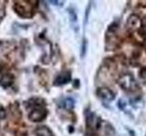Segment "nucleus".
Masks as SVG:
<instances>
[{"label":"nucleus","instance_id":"nucleus-10","mask_svg":"<svg viewBox=\"0 0 146 136\" xmlns=\"http://www.w3.org/2000/svg\"><path fill=\"white\" fill-rule=\"evenodd\" d=\"M75 105V101L71 97H67L66 99H64L62 101V107L67 109V110H71L74 108Z\"/></svg>","mask_w":146,"mask_h":136},{"label":"nucleus","instance_id":"nucleus-9","mask_svg":"<svg viewBox=\"0 0 146 136\" xmlns=\"http://www.w3.org/2000/svg\"><path fill=\"white\" fill-rule=\"evenodd\" d=\"M36 136H54L53 131L48 126H39L36 129Z\"/></svg>","mask_w":146,"mask_h":136},{"label":"nucleus","instance_id":"nucleus-6","mask_svg":"<svg viewBox=\"0 0 146 136\" xmlns=\"http://www.w3.org/2000/svg\"><path fill=\"white\" fill-rule=\"evenodd\" d=\"M71 80V74L70 72L66 71V72H62L61 74H59L56 79L54 81V84L55 85H63L68 84V82H70Z\"/></svg>","mask_w":146,"mask_h":136},{"label":"nucleus","instance_id":"nucleus-7","mask_svg":"<svg viewBox=\"0 0 146 136\" xmlns=\"http://www.w3.org/2000/svg\"><path fill=\"white\" fill-rule=\"evenodd\" d=\"M86 122H87V126L89 128H92L95 126H99L100 124V120L97 118L93 112H87L86 114Z\"/></svg>","mask_w":146,"mask_h":136},{"label":"nucleus","instance_id":"nucleus-2","mask_svg":"<svg viewBox=\"0 0 146 136\" xmlns=\"http://www.w3.org/2000/svg\"><path fill=\"white\" fill-rule=\"evenodd\" d=\"M32 1H16L14 4V10L18 16L23 18H31L35 14L34 5Z\"/></svg>","mask_w":146,"mask_h":136},{"label":"nucleus","instance_id":"nucleus-5","mask_svg":"<svg viewBox=\"0 0 146 136\" xmlns=\"http://www.w3.org/2000/svg\"><path fill=\"white\" fill-rule=\"evenodd\" d=\"M99 98L104 103H111L115 98V94L108 87H100L97 91Z\"/></svg>","mask_w":146,"mask_h":136},{"label":"nucleus","instance_id":"nucleus-4","mask_svg":"<svg viewBox=\"0 0 146 136\" xmlns=\"http://www.w3.org/2000/svg\"><path fill=\"white\" fill-rule=\"evenodd\" d=\"M141 26H143V22H141V17L138 15L135 14H131V15L128 17L127 22H126V26L127 29L131 32H136L138 31Z\"/></svg>","mask_w":146,"mask_h":136},{"label":"nucleus","instance_id":"nucleus-13","mask_svg":"<svg viewBox=\"0 0 146 136\" xmlns=\"http://www.w3.org/2000/svg\"><path fill=\"white\" fill-rule=\"evenodd\" d=\"M1 71H2V66H1V65H0V73H1Z\"/></svg>","mask_w":146,"mask_h":136},{"label":"nucleus","instance_id":"nucleus-11","mask_svg":"<svg viewBox=\"0 0 146 136\" xmlns=\"http://www.w3.org/2000/svg\"><path fill=\"white\" fill-rule=\"evenodd\" d=\"M86 49H87V41L84 39L83 43H82V49H81V57L84 56V54H86Z\"/></svg>","mask_w":146,"mask_h":136},{"label":"nucleus","instance_id":"nucleus-3","mask_svg":"<svg viewBox=\"0 0 146 136\" xmlns=\"http://www.w3.org/2000/svg\"><path fill=\"white\" fill-rule=\"evenodd\" d=\"M118 84L120 87L127 92H133L138 88V84H137L134 77L130 74L122 75L118 80Z\"/></svg>","mask_w":146,"mask_h":136},{"label":"nucleus","instance_id":"nucleus-1","mask_svg":"<svg viewBox=\"0 0 146 136\" xmlns=\"http://www.w3.org/2000/svg\"><path fill=\"white\" fill-rule=\"evenodd\" d=\"M27 109H29V118L34 122L43 121L48 115V110L45 107V103L41 98H31L27 103Z\"/></svg>","mask_w":146,"mask_h":136},{"label":"nucleus","instance_id":"nucleus-8","mask_svg":"<svg viewBox=\"0 0 146 136\" xmlns=\"http://www.w3.org/2000/svg\"><path fill=\"white\" fill-rule=\"evenodd\" d=\"M15 81V77L11 74H6L0 78V85L4 88H7L8 86L12 85V84Z\"/></svg>","mask_w":146,"mask_h":136},{"label":"nucleus","instance_id":"nucleus-12","mask_svg":"<svg viewBox=\"0 0 146 136\" xmlns=\"http://www.w3.org/2000/svg\"><path fill=\"white\" fill-rule=\"evenodd\" d=\"M5 115H6V112H5L4 109L0 108V118H4Z\"/></svg>","mask_w":146,"mask_h":136}]
</instances>
